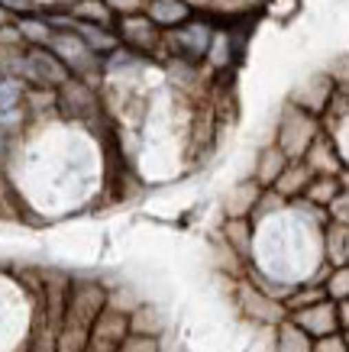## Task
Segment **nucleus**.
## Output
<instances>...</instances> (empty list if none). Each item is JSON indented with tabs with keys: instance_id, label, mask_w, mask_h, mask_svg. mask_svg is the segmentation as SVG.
<instances>
[{
	"instance_id": "nucleus-1",
	"label": "nucleus",
	"mask_w": 349,
	"mask_h": 352,
	"mask_svg": "<svg viewBox=\"0 0 349 352\" xmlns=\"http://www.w3.org/2000/svg\"><path fill=\"white\" fill-rule=\"evenodd\" d=\"M320 133H324V126H320L317 117H310V113H304V110H297V107L288 104L285 113H282L278 136H275L272 146H278L288 162H301L304 159V152H307V146H310Z\"/></svg>"
},
{
	"instance_id": "nucleus-2",
	"label": "nucleus",
	"mask_w": 349,
	"mask_h": 352,
	"mask_svg": "<svg viewBox=\"0 0 349 352\" xmlns=\"http://www.w3.org/2000/svg\"><path fill=\"white\" fill-rule=\"evenodd\" d=\"M45 49L62 62V68L68 72L72 78H81L85 81L87 75H94L97 68H101V58H97L91 49H87L78 36H74L72 30H52V36H49V43H45Z\"/></svg>"
},
{
	"instance_id": "nucleus-3",
	"label": "nucleus",
	"mask_w": 349,
	"mask_h": 352,
	"mask_svg": "<svg viewBox=\"0 0 349 352\" xmlns=\"http://www.w3.org/2000/svg\"><path fill=\"white\" fill-rule=\"evenodd\" d=\"M211 36H213V23L194 20V16H191L188 23L162 32V45L171 49V55H178V62H204V52H207V45H211Z\"/></svg>"
},
{
	"instance_id": "nucleus-4",
	"label": "nucleus",
	"mask_w": 349,
	"mask_h": 352,
	"mask_svg": "<svg viewBox=\"0 0 349 352\" xmlns=\"http://www.w3.org/2000/svg\"><path fill=\"white\" fill-rule=\"evenodd\" d=\"M23 85L43 87V91H59L68 81V72L49 49H23Z\"/></svg>"
},
{
	"instance_id": "nucleus-5",
	"label": "nucleus",
	"mask_w": 349,
	"mask_h": 352,
	"mask_svg": "<svg viewBox=\"0 0 349 352\" xmlns=\"http://www.w3.org/2000/svg\"><path fill=\"white\" fill-rule=\"evenodd\" d=\"M114 36L120 49H127V52H159L162 49V30L149 23L146 13L114 20Z\"/></svg>"
},
{
	"instance_id": "nucleus-6",
	"label": "nucleus",
	"mask_w": 349,
	"mask_h": 352,
	"mask_svg": "<svg viewBox=\"0 0 349 352\" xmlns=\"http://www.w3.org/2000/svg\"><path fill=\"white\" fill-rule=\"evenodd\" d=\"M236 300H240V314H246L249 320L262 323V327H272V330H275L282 320H288L285 304L265 298L262 291H255L249 281H243V285L236 288Z\"/></svg>"
},
{
	"instance_id": "nucleus-7",
	"label": "nucleus",
	"mask_w": 349,
	"mask_h": 352,
	"mask_svg": "<svg viewBox=\"0 0 349 352\" xmlns=\"http://www.w3.org/2000/svg\"><path fill=\"white\" fill-rule=\"evenodd\" d=\"M288 320L295 323L297 330H304L310 340L339 333L337 304H333V300H320V304H310V307H304V310H295V314H288Z\"/></svg>"
},
{
	"instance_id": "nucleus-8",
	"label": "nucleus",
	"mask_w": 349,
	"mask_h": 352,
	"mask_svg": "<svg viewBox=\"0 0 349 352\" xmlns=\"http://www.w3.org/2000/svg\"><path fill=\"white\" fill-rule=\"evenodd\" d=\"M301 162L307 165V171H310L314 178H339V175H346L339 152L333 149V139H327L324 133L307 146V152H304V159Z\"/></svg>"
},
{
	"instance_id": "nucleus-9",
	"label": "nucleus",
	"mask_w": 349,
	"mask_h": 352,
	"mask_svg": "<svg viewBox=\"0 0 349 352\" xmlns=\"http://www.w3.org/2000/svg\"><path fill=\"white\" fill-rule=\"evenodd\" d=\"M55 104L68 113V117H91L97 110V94L94 87L81 81V78H68L62 87H59V94H55Z\"/></svg>"
},
{
	"instance_id": "nucleus-10",
	"label": "nucleus",
	"mask_w": 349,
	"mask_h": 352,
	"mask_svg": "<svg viewBox=\"0 0 349 352\" xmlns=\"http://www.w3.org/2000/svg\"><path fill=\"white\" fill-rule=\"evenodd\" d=\"M259 194H262V188H259L253 178L233 184L230 191H226V197H223V214H226V220H249L255 210Z\"/></svg>"
},
{
	"instance_id": "nucleus-11",
	"label": "nucleus",
	"mask_w": 349,
	"mask_h": 352,
	"mask_svg": "<svg viewBox=\"0 0 349 352\" xmlns=\"http://www.w3.org/2000/svg\"><path fill=\"white\" fill-rule=\"evenodd\" d=\"M149 16V23L152 26H159L162 32L175 30V26H181V23H188L194 13L188 10V3L184 0H149L146 10H142Z\"/></svg>"
},
{
	"instance_id": "nucleus-12",
	"label": "nucleus",
	"mask_w": 349,
	"mask_h": 352,
	"mask_svg": "<svg viewBox=\"0 0 349 352\" xmlns=\"http://www.w3.org/2000/svg\"><path fill=\"white\" fill-rule=\"evenodd\" d=\"M310 171H307V165L304 162H288L285 168H282V175L275 178V184L268 188V191H275L282 201H301L304 197V188L310 184Z\"/></svg>"
},
{
	"instance_id": "nucleus-13",
	"label": "nucleus",
	"mask_w": 349,
	"mask_h": 352,
	"mask_svg": "<svg viewBox=\"0 0 349 352\" xmlns=\"http://www.w3.org/2000/svg\"><path fill=\"white\" fill-rule=\"evenodd\" d=\"M220 243L230 249L236 258H249L255 249V230L249 220H223Z\"/></svg>"
},
{
	"instance_id": "nucleus-14",
	"label": "nucleus",
	"mask_w": 349,
	"mask_h": 352,
	"mask_svg": "<svg viewBox=\"0 0 349 352\" xmlns=\"http://www.w3.org/2000/svg\"><path fill=\"white\" fill-rule=\"evenodd\" d=\"M288 165V159L282 155V149L278 146H265L259 155H255V165H253V182L262 188V191H268L272 184H275V178L282 175V168Z\"/></svg>"
},
{
	"instance_id": "nucleus-15",
	"label": "nucleus",
	"mask_w": 349,
	"mask_h": 352,
	"mask_svg": "<svg viewBox=\"0 0 349 352\" xmlns=\"http://www.w3.org/2000/svg\"><path fill=\"white\" fill-rule=\"evenodd\" d=\"M324 256H327L330 268L346 265L349 262V226L327 223V230H324Z\"/></svg>"
},
{
	"instance_id": "nucleus-16",
	"label": "nucleus",
	"mask_w": 349,
	"mask_h": 352,
	"mask_svg": "<svg viewBox=\"0 0 349 352\" xmlns=\"http://www.w3.org/2000/svg\"><path fill=\"white\" fill-rule=\"evenodd\" d=\"M68 16L78 23H91V26H104V30H114V13L104 7V0H74L68 3Z\"/></svg>"
},
{
	"instance_id": "nucleus-17",
	"label": "nucleus",
	"mask_w": 349,
	"mask_h": 352,
	"mask_svg": "<svg viewBox=\"0 0 349 352\" xmlns=\"http://www.w3.org/2000/svg\"><path fill=\"white\" fill-rule=\"evenodd\" d=\"M127 327H129V333H136V336H156V340H159V333L165 330V320H162L159 310L139 304V307H133L127 314Z\"/></svg>"
},
{
	"instance_id": "nucleus-18",
	"label": "nucleus",
	"mask_w": 349,
	"mask_h": 352,
	"mask_svg": "<svg viewBox=\"0 0 349 352\" xmlns=\"http://www.w3.org/2000/svg\"><path fill=\"white\" fill-rule=\"evenodd\" d=\"M233 55H236V49H233V32L213 26V36H211L207 52H204V62L211 65V68H217V72H223V68H230Z\"/></svg>"
},
{
	"instance_id": "nucleus-19",
	"label": "nucleus",
	"mask_w": 349,
	"mask_h": 352,
	"mask_svg": "<svg viewBox=\"0 0 349 352\" xmlns=\"http://www.w3.org/2000/svg\"><path fill=\"white\" fill-rule=\"evenodd\" d=\"M343 188H346V175H339V178H310V184L304 188V201L310 204V207H320V210H324Z\"/></svg>"
},
{
	"instance_id": "nucleus-20",
	"label": "nucleus",
	"mask_w": 349,
	"mask_h": 352,
	"mask_svg": "<svg viewBox=\"0 0 349 352\" xmlns=\"http://www.w3.org/2000/svg\"><path fill=\"white\" fill-rule=\"evenodd\" d=\"M13 26H17L20 43L26 45V49H45L49 36H52V26H49V20H43V16H20Z\"/></svg>"
},
{
	"instance_id": "nucleus-21",
	"label": "nucleus",
	"mask_w": 349,
	"mask_h": 352,
	"mask_svg": "<svg viewBox=\"0 0 349 352\" xmlns=\"http://www.w3.org/2000/svg\"><path fill=\"white\" fill-rule=\"evenodd\" d=\"M314 340L304 330H297L291 320H282L275 327V352H310Z\"/></svg>"
},
{
	"instance_id": "nucleus-22",
	"label": "nucleus",
	"mask_w": 349,
	"mask_h": 352,
	"mask_svg": "<svg viewBox=\"0 0 349 352\" xmlns=\"http://www.w3.org/2000/svg\"><path fill=\"white\" fill-rule=\"evenodd\" d=\"M324 294H327V300H333V304H339V300H349V268H327V278H324Z\"/></svg>"
},
{
	"instance_id": "nucleus-23",
	"label": "nucleus",
	"mask_w": 349,
	"mask_h": 352,
	"mask_svg": "<svg viewBox=\"0 0 349 352\" xmlns=\"http://www.w3.org/2000/svg\"><path fill=\"white\" fill-rule=\"evenodd\" d=\"M26 104V85L20 78L0 75V110H13Z\"/></svg>"
},
{
	"instance_id": "nucleus-24",
	"label": "nucleus",
	"mask_w": 349,
	"mask_h": 352,
	"mask_svg": "<svg viewBox=\"0 0 349 352\" xmlns=\"http://www.w3.org/2000/svg\"><path fill=\"white\" fill-rule=\"evenodd\" d=\"M262 0H213L211 3V13H220V16H246L253 13Z\"/></svg>"
},
{
	"instance_id": "nucleus-25",
	"label": "nucleus",
	"mask_w": 349,
	"mask_h": 352,
	"mask_svg": "<svg viewBox=\"0 0 349 352\" xmlns=\"http://www.w3.org/2000/svg\"><path fill=\"white\" fill-rule=\"evenodd\" d=\"M324 217H327V223L349 226V191H346V188H343V191H339L337 197L324 207Z\"/></svg>"
},
{
	"instance_id": "nucleus-26",
	"label": "nucleus",
	"mask_w": 349,
	"mask_h": 352,
	"mask_svg": "<svg viewBox=\"0 0 349 352\" xmlns=\"http://www.w3.org/2000/svg\"><path fill=\"white\" fill-rule=\"evenodd\" d=\"M116 352H159V340H156V336H136V333H127V340L116 346Z\"/></svg>"
},
{
	"instance_id": "nucleus-27",
	"label": "nucleus",
	"mask_w": 349,
	"mask_h": 352,
	"mask_svg": "<svg viewBox=\"0 0 349 352\" xmlns=\"http://www.w3.org/2000/svg\"><path fill=\"white\" fill-rule=\"evenodd\" d=\"M146 3L149 0H104V7L114 13L116 20H120V16H136V13H142Z\"/></svg>"
},
{
	"instance_id": "nucleus-28",
	"label": "nucleus",
	"mask_w": 349,
	"mask_h": 352,
	"mask_svg": "<svg viewBox=\"0 0 349 352\" xmlns=\"http://www.w3.org/2000/svg\"><path fill=\"white\" fill-rule=\"evenodd\" d=\"M265 10L272 20H291L301 7H297V0H265Z\"/></svg>"
},
{
	"instance_id": "nucleus-29",
	"label": "nucleus",
	"mask_w": 349,
	"mask_h": 352,
	"mask_svg": "<svg viewBox=\"0 0 349 352\" xmlns=\"http://www.w3.org/2000/svg\"><path fill=\"white\" fill-rule=\"evenodd\" d=\"M310 352H346V333H330V336H320V340H314Z\"/></svg>"
},
{
	"instance_id": "nucleus-30",
	"label": "nucleus",
	"mask_w": 349,
	"mask_h": 352,
	"mask_svg": "<svg viewBox=\"0 0 349 352\" xmlns=\"http://www.w3.org/2000/svg\"><path fill=\"white\" fill-rule=\"evenodd\" d=\"M184 3H188V10L194 13V10H211L213 0H184Z\"/></svg>"
},
{
	"instance_id": "nucleus-31",
	"label": "nucleus",
	"mask_w": 349,
	"mask_h": 352,
	"mask_svg": "<svg viewBox=\"0 0 349 352\" xmlns=\"http://www.w3.org/2000/svg\"><path fill=\"white\" fill-rule=\"evenodd\" d=\"M10 23H13V13L7 10L3 3H0V26H10Z\"/></svg>"
}]
</instances>
